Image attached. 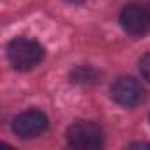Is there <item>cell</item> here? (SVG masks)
Masks as SVG:
<instances>
[{
    "label": "cell",
    "mask_w": 150,
    "mask_h": 150,
    "mask_svg": "<svg viewBox=\"0 0 150 150\" xmlns=\"http://www.w3.org/2000/svg\"><path fill=\"white\" fill-rule=\"evenodd\" d=\"M7 58L16 71L25 72L41 64L44 58V48L34 39L18 37L7 44Z\"/></svg>",
    "instance_id": "1"
},
{
    "label": "cell",
    "mask_w": 150,
    "mask_h": 150,
    "mask_svg": "<svg viewBox=\"0 0 150 150\" xmlns=\"http://www.w3.org/2000/svg\"><path fill=\"white\" fill-rule=\"evenodd\" d=\"M65 138L69 146L80 150L101 148L104 143V132L101 125L92 120H76L74 124H71L67 127Z\"/></svg>",
    "instance_id": "2"
},
{
    "label": "cell",
    "mask_w": 150,
    "mask_h": 150,
    "mask_svg": "<svg viewBox=\"0 0 150 150\" xmlns=\"http://www.w3.org/2000/svg\"><path fill=\"white\" fill-rule=\"evenodd\" d=\"M110 92H111V99L117 104L124 106V108H134V106L141 104L143 99H145V88H143V85L138 80L131 78V76H120V78H117L113 81Z\"/></svg>",
    "instance_id": "3"
},
{
    "label": "cell",
    "mask_w": 150,
    "mask_h": 150,
    "mask_svg": "<svg viewBox=\"0 0 150 150\" xmlns=\"http://www.w3.org/2000/svg\"><path fill=\"white\" fill-rule=\"evenodd\" d=\"M46 129H48V117L39 110L23 111L13 120V131L21 139L35 138L42 134Z\"/></svg>",
    "instance_id": "4"
},
{
    "label": "cell",
    "mask_w": 150,
    "mask_h": 150,
    "mask_svg": "<svg viewBox=\"0 0 150 150\" xmlns=\"http://www.w3.org/2000/svg\"><path fill=\"white\" fill-rule=\"evenodd\" d=\"M120 25L131 35H141L150 28V7L143 4H129L120 13Z\"/></svg>",
    "instance_id": "5"
},
{
    "label": "cell",
    "mask_w": 150,
    "mask_h": 150,
    "mask_svg": "<svg viewBox=\"0 0 150 150\" xmlns=\"http://www.w3.org/2000/svg\"><path fill=\"white\" fill-rule=\"evenodd\" d=\"M139 72H141V76L150 83V53H145L139 58Z\"/></svg>",
    "instance_id": "6"
},
{
    "label": "cell",
    "mask_w": 150,
    "mask_h": 150,
    "mask_svg": "<svg viewBox=\"0 0 150 150\" xmlns=\"http://www.w3.org/2000/svg\"><path fill=\"white\" fill-rule=\"evenodd\" d=\"M131 146H132V148H141V146H148V148H150V143H132Z\"/></svg>",
    "instance_id": "7"
},
{
    "label": "cell",
    "mask_w": 150,
    "mask_h": 150,
    "mask_svg": "<svg viewBox=\"0 0 150 150\" xmlns=\"http://www.w3.org/2000/svg\"><path fill=\"white\" fill-rule=\"evenodd\" d=\"M65 2H69V4H85L87 0H65Z\"/></svg>",
    "instance_id": "8"
},
{
    "label": "cell",
    "mask_w": 150,
    "mask_h": 150,
    "mask_svg": "<svg viewBox=\"0 0 150 150\" xmlns=\"http://www.w3.org/2000/svg\"><path fill=\"white\" fill-rule=\"evenodd\" d=\"M148 7H150V6H148Z\"/></svg>",
    "instance_id": "9"
}]
</instances>
